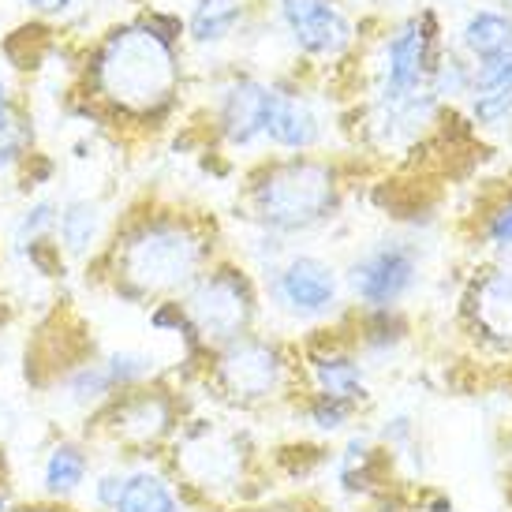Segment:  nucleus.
I'll list each match as a JSON object with an SVG mask.
<instances>
[{
  "instance_id": "nucleus-20",
  "label": "nucleus",
  "mask_w": 512,
  "mask_h": 512,
  "mask_svg": "<svg viewBox=\"0 0 512 512\" xmlns=\"http://www.w3.org/2000/svg\"><path fill=\"white\" fill-rule=\"evenodd\" d=\"M288 412L299 419V427L307 430L318 445H329V441H341L344 434H352L363 419V408L348 404V400L337 397H322V393H299L296 404Z\"/></svg>"
},
{
  "instance_id": "nucleus-31",
  "label": "nucleus",
  "mask_w": 512,
  "mask_h": 512,
  "mask_svg": "<svg viewBox=\"0 0 512 512\" xmlns=\"http://www.w3.org/2000/svg\"><path fill=\"white\" fill-rule=\"evenodd\" d=\"M15 120H19V116H15V105H12V90L0 83V131H8Z\"/></svg>"
},
{
  "instance_id": "nucleus-22",
  "label": "nucleus",
  "mask_w": 512,
  "mask_h": 512,
  "mask_svg": "<svg viewBox=\"0 0 512 512\" xmlns=\"http://www.w3.org/2000/svg\"><path fill=\"white\" fill-rule=\"evenodd\" d=\"M243 4L240 0H195L191 12V38L199 45H217L225 42L232 30L240 27Z\"/></svg>"
},
{
  "instance_id": "nucleus-4",
  "label": "nucleus",
  "mask_w": 512,
  "mask_h": 512,
  "mask_svg": "<svg viewBox=\"0 0 512 512\" xmlns=\"http://www.w3.org/2000/svg\"><path fill=\"white\" fill-rule=\"evenodd\" d=\"M344 180L337 161L318 154H281L262 161L243 184V214L255 228L292 240L341 214Z\"/></svg>"
},
{
  "instance_id": "nucleus-19",
  "label": "nucleus",
  "mask_w": 512,
  "mask_h": 512,
  "mask_svg": "<svg viewBox=\"0 0 512 512\" xmlns=\"http://www.w3.org/2000/svg\"><path fill=\"white\" fill-rule=\"evenodd\" d=\"M341 326L359 356L370 363V370L385 359H397L400 348L412 341V322L404 307L400 311H352V318H341Z\"/></svg>"
},
{
  "instance_id": "nucleus-13",
  "label": "nucleus",
  "mask_w": 512,
  "mask_h": 512,
  "mask_svg": "<svg viewBox=\"0 0 512 512\" xmlns=\"http://www.w3.org/2000/svg\"><path fill=\"white\" fill-rule=\"evenodd\" d=\"M101 464L98 445L83 430H60L42 445L34 460V501L49 505H79L86 486Z\"/></svg>"
},
{
  "instance_id": "nucleus-25",
  "label": "nucleus",
  "mask_w": 512,
  "mask_h": 512,
  "mask_svg": "<svg viewBox=\"0 0 512 512\" xmlns=\"http://www.w3.org/2000/svg\"><path fill=\"white\" fill-rule=\"evenodd\" d=\"M471 60L464 53H441L430 75V94L445 105V101H468L471 98Z\"/></svg>"
},
{
  "instance_id": "nucleus-5",
  "label": "nucleus",
  "mask_w": 512,
  "mask_h": 512,
  "mask_svg": "<svg viewBox=\"0 0 512 512\" xmlns=\"http://www.w3.org/2000/svg\"><path fill=\"white\" fill-rule=\"evenodd\" d=\"M199 389L214 408L232 415H266L288 412L303 393L299 378V348L277 333H247L240 341L214 348L202 363Z\"/></svg>"
},
{
  "instance_id": "nucleus-34",
  "label": "nucleus",
  "mask_w": 512,
  "mask_h": 512,
  "mask_svg": "<svg viewBox=\"0 0 512 512\" xmlns=\"http://www.w3.org/2000/svg\"><path fill=\"white\" fill-rule=\"evenodd\" d=\"M509 464H512V441H509Z\"/></svg>"
},
{
  "instance_id": "nucleus-33",
  "label": "nucleus",
  "mask_w": 512,
  "mask_h": 512,
  "mask_svg": "<svg viewBox=\"0 0 512 512\" xmlns=\"http://www.w3.org/2000/svg\"><path fill=\"white\" fill-rule=\"evenodd\" d=\"M34 12H64L72 0H27Z\"/></svg>"
},
{
  "instance_id": "nucleus-6",
  "label": "nucleus",
  "mask_w": 512,
  "mask_h": 512,
  "mask_svg": "<svg viewBox=\"0 0 512 512\" xmlns=\"http://www.w3.org/2000/svg\"><path fill=\"white\" fill-rule=\"evenodd\" d=\"M187 412H191V389L176 385L172 378H157V382L113 397L79 430L105 456H116V460H161Z\"/></svg>"
},
{
  "instance_id": "nucleus-15",
  "label": "nucleus",
  "mask_w": 512,
  "mask_h": 512,
  "mask_svg": "<svg viewBox=\"0 0 512 512\" xmlns=\"http://www.w3.org/2000/svg\"><path fill=\"white\" fill-rule=\"evenodd\" d=\"M292 45L311 60H333L352 45L356 30L337 0H281Z\"/></svg>"
},
{
  "instance_id": "nucleus-1",
  "label": "nucleus",
  "mask_w": 512,
  "mask_h": 512,
  "mask_svg": "<svg viewBox=\"0 0 512 512\" xmlns=\"http://www.w3.org/2000/svg\"><path fill=\"white\" fill-rule=\"evenodd\" d=\"M210 262H217L214 228L180 210L131 214L101 251L105 281L128 307L180 299Z\"/></svg>"
},
{
  "instance_id": "nucleus-32",
  "label": "nucleus",
  "mask_w": 512,
  "mask_h": 512,
  "mask_svg": "<svg viewBox=\"0 0 512 512\" xmlns=\"http://www.w3.org/2000/svg\"><path fill=\"white\" fill-rule=\"evenodd\" d=\"M15 512H79L72 505H49V501H19Z\"/></svg>"
},
{
  "instance_id": "nucleus-7",
  "label": "nucleus",
  "mask_w": 512,
  "mask_h": 512,
  "mask_svg": "<svg viewBox=\"0 0 512 512\" xmlns=\"http://www.w3.org/2000/svg\"><path fill=\"white\" fill-rule=\"evenodd\" d=\"M262 307L285 318L296 329H326L337 326L344 314V273L322 255L311 251H288L273 266L258 270Z\"/></svg>"
},
{
  "instance_id": "nucleus-17",
  "label": "nucleus",
  "mask_w": 512,
  "mask_h": 512,
  "mask_svg": "<svg viewBox=\"0 0 512 512\" xmlns=\"http://www.w3.org/2000/svg\"><path fill=\"white\" fill-rule=\"evenodd\" d=\"M113 512H202L165 460H128Z\"/></svg>"
},
{
  "instance_id": "nucleus-3",
  "label": "nucleus",
  "mask_w": 512,
  "mask_h": 512,
  "mask_svg": "<svg viewBox=\"0 0 512 512\" xmlns=\"http://www.w3.org/2000/svg\"><path fill=\"white\" fill-rule=\"evenodd\" d=\"M94 98L113 116L150 124L172 109L180 94L176 38L154 23H135L109 34L94 57Z\"/></svg>"
},
{
  "instance_id": "nucleus-23",
  "label": "nucleus",
  "mask_w": 512,
  "mask_h": 512,
  "mask_svg": "<svg viewBox=\"0 0 512 512\" xmlns=\"http://www.w3.org/2000/svg\"><path fill=\"white\" fill-rule=\"evenodd\" d=\"M57 214H60V202L42 195V199H30L12 221V247L15 251H27L34 243L53 240L57 232Z\"/></svg>"
},
{
  "instance_id": "nucleus-24",
  "label": "nucleus",
  "mask_w": 512,
  "mask_h": 512,
  "mask_svg": "<svg viewBox=\"0 0 512 512\" xmlns=\"http://www.w3.org/2000/svg\"><path fill=\"white\" fill-rule=\"evenodd\" d=\"M479 243L494 258H512V187H505L479 217Z\"/></svg>"
},
{
  "instance_id": "nucleus-16",
  "label": "nucleus",
  "mask_w": 512,
  "mask_h": 512,
  "mask_svg": "<svg viewBox=\"0 0 512 512\" xmlns=\"http://www.w3.org/2000/svg\"><path fill=\"white\" fill-rule=\"evenodd\" d=\"M326 139V116L299 86L273 83V105L266 120V143L277 154H314Z\"/></svg>"
},
{
  "instance_id": "nucleus-26",
  "label": "nucleus",
  "mask_w": 512,
  "mask_h": 512,
  "mask_svg": "<svg viewBox=\"0 0 512 512\" xmlns=\"http://www.w3.org/2000/svg\"><path fill=\"white\" fill-rule=\"evenodd\" d=\"M370 434H374V441L389 453V460L397 464L404 456H412L415 445H419V419H415L412 412H393V415H385Z\"/></svg>"
},
{
  "instance_id": "nucleus-14",
  "label": "nucleus",
  "mask_w": 512,
  "mask_h": 512,
  "mask_svg": "<svg viewBox=\"0 0 512 512\" xmlns=\"http://www.w3.org/2000/svg\"><path fill=\"white\" fill-rule=\"evenodd\" d=\"M273 105V83L240 75V79H228L217 90L214 101V131L217 139L228 150H255L258 143H266V120H270Z\"/></svg>"
},
{
  "instance_id": "nucleus-8",
  "label": "nucleus",
  "mask_w": 512,
  "mask_h": 512,
  "mask_svg": "<svg viewBox=\"0 0 512 512\" xmlns=\"http://www.w3.org/2000/svg\"><path fill=\"white\" fill-rule=\"evenodd\" d=\"M187 318L195 326V337L206 348V356L228 341H240L255 333L262 322V288L251 270H243L232 258H217L195 277V285L184 296Z\"/></svg>"
},
{
  "instance_id": "nucleus-27",
  "label": "nucleus",
  "mask_w": 512,
  "mask_h": 512,
  "mask_svg": "<svg viewBox=\"0 0 512 512\" xmlns=\"http://www.w3.org/2000/svg\"><path fill=\"white\" fill-rule=\"evenodd\" d=\"M471 98H490V94H512V49L471 64Z\"/></svg>"
},
{
  "instance_id": "nucleus-2",
  "label": "nucleus",
  "mask_w": 512,
  "mask_h": 512,
  "mask_svg": "<svg viewBox=\"0 0 512 512\" xmlns=\"http://www.w3.org/2000/svg\"><path fill=\"white\" fill-rule=\"evenodd\" d=\"M161 460L202 512H225L273 494V483H266L270 464L251 427L236 423L232 412H214V404L199 408L195 397Z\"/></svg>"
},
{
  "instance_id": "nucleus-29",
  "label": "nucleus",
  "mask_w": 512,
  "mask_h": 512,
  "mask_svg": "<svg viewBox=\"0 0 512 512\" xmlns=\"http://www.w3.org/2000/svg\"><path fill=\"white\" fill-rule=\"evenodd\" d=\"M225 512H322V509L311 498H303V494H266V498L243 501V505Z\"/></svg>"
},
{
  "instance_id": "nucleus-30",
  "label": "nucleus",
  "mask_w": 512,
  "mask_h": 512,
  "mask_svg": "<svg viewBox=\"0 0 512 512\" xmlns=\"http://www.w3.org/2000/svg\"><path fill=\"white\" fill-rule=\"evenodd\" d=\"M15 505H19V494H15V486H12L8 460H4V453H0V512H15Z\"/></svg>"
},
{
  "instance_id": "nucleus-28",
  "label": "nucleus",
  "mask_w": 512,
  "mask_h": 512,
  "mask_svg": "<svg viewBox=\"0 0 512 512\" xmlns=\"http://www.w3.org/2000/svg\"><path fill=\"white\" fill-rule=\"evenodd\" d=\"M30 124H23V120H15L8 131H0V176H8L12 169H19L30 154Z\"/></svg>"
},
{
  "instance_id": "nucleus-10",
  "label": "nucleus",
  "mask_w": 512,
  "mask_h": 512,
  "mask_svg": "<svg viewBox=\"0 0 512 512\" xmlns=\"http://www.w3.org/2000/svg\"><path fill=\"white\" fill-rule=\"evenodd\" d=\"M299 348V378L303 393H322V397L348 400L367 412L374 404V382H370V363L356 352V344L348 341L344 326H326L307 333Z\"/></svg>"
},
{
  "instance_id": "nucleus-35",
  "label": "nucleus",
  "mask_w": 512,
  "mask_h": 512,
  "mask_svg": "<svg viewBox=\"0 0 512 512\" xmlns=\"http://www.w3.org/2000/svg\"><path fill=\"white\" fill-rule=\"evenodd\" d=\"M509 4H512V0H509Z\"/></svg>"
},
{
  "instance_id": "nucleus-21",
  "label": "nucleus",
  "mask_w": 512,
  "mask_h": 512,
  "mask_svg": "<svg viewBox=\"0 0 512 512\" xmlns=\"http://www.w3.org/2000/svg\"><path fill=\"white\" fill-rule=\"evenodd\" d=\"M460 53L475 64V60L498 57L505 49H512V12L501 8H475L468 12V19L460 23Z\"/></svg>"
},
{
  "instance_id": "nucleus-12",
  "label": "nucleus",
  "mask_w": 512,
  "mask_h": 512,
  "mask_svg": "<svg viewBox=\"0 0 512 512\" xmlns=\"http://www.w3.org/2000/svg\"><path fill=\"white\" fill-rule=\"evenodd\" d=\"M438 57L441 53H438L434 15L427 12V15H415V19H404L382 42L374 105H400V101L427 94Z\"/></svg>"
},
{
  "instance_id": "nucleus-9",
  "label": "nucleus",
  "mask_w": 512,
  "mask_h": 512,
  "mask_svg": "<svg viewBox=\"0 0 512 512\" xmlns=\"http://www.w3.org/2000/svg\"><path fill=\"white\" fill-rule=\"evenodd\" d=\"M344 296L356 311H400L423 277V255L412 240H378L344 266Z\"/></svg>"
},
{
  "instance_id": "nucleus-18",
  "label": "nucleus",
  "mask_w": 512,
  "mask_h": 512,
  "mask_svg": "<svg viewBox=\"0 0 512 512\" xmlns=\"http://www.w3.org/2000/svg\"><path fill=\"white\" fill-rule=\"evenodd\" d=\"M113 225H109V210L98 199H68L60 202L57 214V240L60 255L86 262V258H101V251L109 247Z\"/></svg>"
},
{
  "instance_id": "nucleus-11",
  "label": "nucleus",
  "mask_w": 512,
  "mask_h": 512,
  "mask_svg": "<svg viewBox=\"0 0 512 512\" xmlns=\"http://www.w3.org/2000/svg\"><path fill=\"white\" fill-rule=\"evenodd\" d=\"M460 329L490 363H512V258H494L471 273L460 296Z\"/></svg>"
}]
</instances>
